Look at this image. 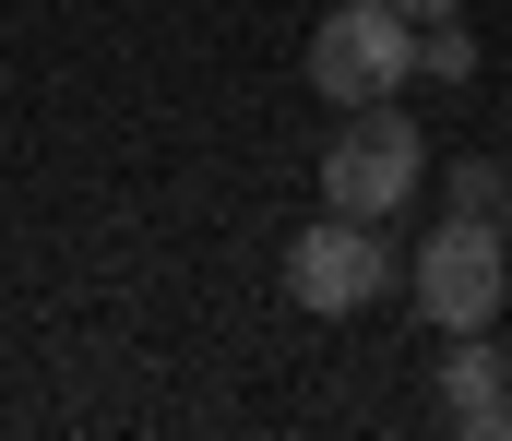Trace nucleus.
I'll list each match as a JSON object with an SVG mask.
<instances>
[{"label":"nucleus","mask_w":512,"mask_h":441,"mask_svg":"<svg viewBox=\"0 0 512 441\" xmlns=\"http://www.w3.org/2000/svg\"><path fill=\"white\" fill-rule=\"evenodd\" d=\"M405 287H417V322H441V334H489V310L512 298V227L441 203V227L405 251Z\"/></svg>","instance_id":"obj_1"},{"label":"nucleus","mask_w":512,"mask_h":441,"mask_svg":"<svg viewBox=\"0 0 512 441\" xmlns=\"http://www.w3.org/2000/svg\"><path fill=\"white\" fill-rule=\"evenodd\" d=\"M441 430H465V441H512V358H501V346L453 334V358H441Z\"/></svg>","instance_id":"obj_5"},{"label":"nucleus","mask_w":512,"mask_h":441,"mask_svg":"<svg viewBox=\"0 0 512 441\" xmlns=\"http://www.w3.org/2000/svg\"><path fill=\"white\" fill-rule=\"evenodd\" d=\"M405 12H417V24H441V12H465V0H405Z\"/></svg>","instance_id":"obj_8"},{"label":"nucleus","mask_w":512,"mask_h":441,"mask_svg":"<svg viewBox=\"0 0 512 441\" xmlns=\"http://www.w3.org/2000/svg\"><path fill=\"white\" fill-rule=\"evenodd\" d=\"M441 203H453V215H512V167H489V155H453V167H441Z\"/></svg>","instance_id":"obj_6"},{"label":"nucleus","mask_w":512,"mask_h":441,"mask_svg":"<svg viewBox=\"0 0 512 441\" xmlns=\"http://www.w3.org/2000/svg\"><path fill=\"white\" fill-rule=\"evenodd\" d=\"M417 179H429V144H417V120L405 108H346V132L322 144V203L334 215H393V203H417Z\"/></svg>","instance_id":"obj_4"},{"label":"nucleus","mask_w":512,"mask_h":441,"mask_svg":"<svg viewBox=\"0 0 512 441\" xmlns=\"http://www.w3.org/2000/svg\"><path fill=\"white\" fill-rule=\"evenodd\" d=\"M310 84L334 96V108H382L417 84V12L405 0H334L322 24H310Z\"/></svg>","instance_id":"obj_3"},{"label":"nucleus","mask_w":512,"mask_h":441,"mask_svg":"<svg viewBox=\"0 0 512 441\" xmlns=\"http://www.w3.org/2000/svg\"><path fill=\"white\" fill-rule=\"evenodd\" d=\"M405 287V251L382 239V215H310L298 239H286V298L310 310V322H346V310H370V298Z\"/></svg>","instance_id":"obj_2"},{"label":"nucleus","mask_w":512,"mask_h":441,"mask_svg":"<svg viewBox=\"0 0 512 441\" xmlns=\"http://www.w3.org/2000/svg\"><path fill=\"white\" fill-rule=\"evenodd\" d=\"M417 84H477V36L441 12V24H417Z\"/></svg>","instance_id":"obj_7"}]
</instances>
